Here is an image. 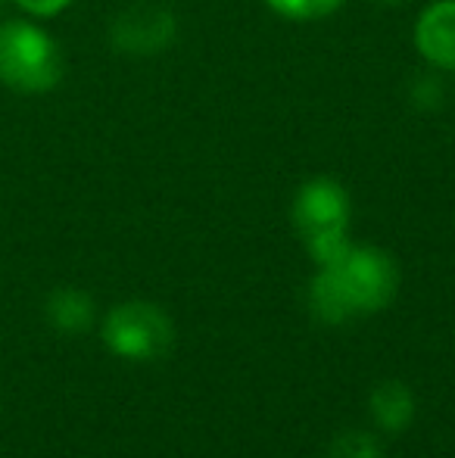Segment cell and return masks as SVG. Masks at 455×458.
Returning a JSON list of instances; mask_svg holds the SVG:
<instances>
[{
  "label": "cell",
  "instance_id": "9",
  "mask_svg": "<svg viewBox=\"0 0 455 458\" xmlns=\"http://www.w3.org/2000/svg\"><path fill=\"white\" fill-rule=\"evenodd\" d=\"M309 309L318 321H324V325H343V321L356 318V312H352L350 300H346V293H343L341 277H337L334 268H328V266L318 268V275L312 277Z\"/></svg>",
  "mask_w": 455,
  "mask_h": 458
},
{
  "label": "cell",
  "instance_id": "5",
  "mask_svg": "<svg viewBox=\"0 0 455 458\" xmlns=\"http://www.w3.org/2000/svg\"><path fill=\"white\" fill-rule=\"evenodd\" d=\"M175 16L163 6H128L113 22V47L128 56H156L175 41Z\"/></svg>",
  "mask_w": 455,
  "mask_h": 458
},
{
  "label": "cell",
  "instance_id": "10",
  "mask_svg": "<svg viewBox=\"0 0 455 458\" xmlns=\"http://www.w3.org/2000/svg\"><path fill=\"white\" fill-rule=\"evenodd\" d=\"M324 458H383V449L371 434L350 430V434H341L334 443H331Z\"/></svg>",
  "mask_w": 455,
  "mask_h": 458
},
{
  "label": "cell",
  "instance_id": "13",
  "mask_svg": "<svg viewBox=\"0 0 455 458\" xmlns=\"http://www.w3.org/2000/svg\"><path fill=\"white\" fill-rule=\"evenodd\" d=\"M381 4H400V0H381Z\"/></svg>",
  "mask_w": 455,
  "mask_h": 458
},
{
  "label": "cell",
  "instance_id": "3",
  "mask_svg": "<svg viewBox=\"0 0 455 458\" xmlns=\"http://www.w3.org/2000/svg\"><path fill=\"white\" fill-rule=\"evenodd\" d=\"M172 321L153 302H122L104 318V344L119 359L153 362L172 346Z\"/></svg>",
  "mask_w": 455,
  "mask_h": 458
},
{
  "label": "cell",
  "instance_id": "4",
  "mask_svg": "<svg viewBox=\"0 0 455 458\" xmlns=\"http://www.w3.org/2000/svg\"><path fill=\"white\" fill-rule=\"evenodd\" d=\"M334 268L343 284V293L356 315H375L387 309L400 287V272L393 259L377 247H350Z\"/></svg>",
  "mask_w": 455,
  "mask_h": 458
},
{
  "label": "cell",
  "instance_id": "14",
  "mask_svg": "<svg viewBox=\"0 0 455 458\" xmlns=\"http://www.w3.org/2000/svg\"><path fill=\"white\" fill-rule=\"evenodd\" d=\"M4 4H6V0H0V6H4Z\"/></svg>",
  "mask_w": 455,
  "mask_h": 458
},
{
  "label": "cell",
  "instance_id": "1",
  "mask_svg": "<svg viewBox=\"0 0 455 458\" xmlns=\"http://www.w3.org/2000/svg\"><path fill=\"white\" fill-rule=\"evenodd\" d=\"M63 79L56 41L29 19L0 22V85L19 94H47Z\"/></svg>",
  "mask_w": 455,
  "mask_h": 458
},
{
  "label": "cell",
  "instance_id": "7",
  "mask_svg": "<svg viewBox=\"0 0 455 458\" xmlns=\"http://www.w3.org/2000/svg\"><path fill=\"white\" fill-rule=\"evenodd\" d=\"M44 315L60 334H81L94 325V300L79 287H60L47 296Z\"/></svg>",
  "mask_w": 455,
  "mask_h": 458
},
{
  "label": "cell",
  "instance_id": "11",
  "mask_svg": "<svg viewBox=\"0 0 455 458\" xmlns=\"http://www.w3.org/2000/svg\"><path fill=\"white\" fill-rule=\"evenodd\" d=\"M265 4L287 19H322L334 13L343 0H265Z\"/></svg>",
  "mask_w": 455,
  "mask_h": 458
},
{
  "label": "cell",
  "instance_id": "2",
  "mask_svg": "<svg viewBox=\"0 0 455 458\" xmlns=\"http://www.w3.org/2000/svg\"><path fill=\"white\" fill-rule=\"evenodd\" d=\"M293 222L318 266H337L350 253V197L334 178H309L293 199Z\"/></svg>",
  "mask_w": 455,
  "mask_h": 458
},
{
  "label": "cell",
  "instance_id": "8",
  "mask_svg": "<svg viewBox=\"0 0 455 458\" xmlns=\"http://www.w3.org/2000/svg\"><path fill=\"white\" fill-rule=\"evenodd\" d=\"M371 415H375V424L390 434L396 430L409 428L415 418V399H412V390H409L402 380H383L371 390Z\"/></svg>",
  "mask_w": 455,
  "mask_h": 458
},
{
  "label": "cell",
  "instance_id": "12",
  "mask_svg": "<svg viewBox=\"0 0 455 458\" xmlns=\"http://www.w3.org/2000/svg\"><path fill=\"white\" fill-rule=\"evenodd\" d=\"M13 4L35 19H50V16H56V13L66 10L72 0H13Z\"/></svg>",
  "mask_w": 455,
  "mask_h": 458
},
{
  "label": "cell",
  "instance_id": "6",
  "mask_svg": "<svg viewBox=\"0 0 455 458\" xmlns=\"http://www.w3.org/2000/svg\"><path fill=\"white\" fill-rule=\"evenodd\" d=\"M415 44L437 69H455V0H437L418 16Z\"/></svg>",
  "mask_w": 455,
  "mask_h": 458
}]
</instances>
